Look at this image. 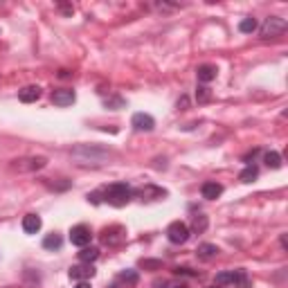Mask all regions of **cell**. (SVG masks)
<instances>
[{"label":"cell","mask_w":288,"mask_h":288,"mask_svg":"<svg viewBox=\"0 0 288 288\" xmlns=\"http://www.w3.org/2000/svg\"><path fill=\"white\" fill-rule=\"evenodd\" d=\"M212 93L207 86H198V90H196V99H198V104H205V101H210Z\"/></svg>","instance_id":"25"},{"label":"cell","mask_w":288,"mask_h":288,"mask_svg":"<svg viewBox=\"0 0 288 288\" xmlns=\"http://www.w3.org/2000/svg\"><path fill=\"white\" fill-rule=\"evenodd\" d=\"M198 259H203V261H210V259H214L218 255V248L216 246H212V243H203V246H198Z\"/></svg>","instance_id":"16"},{"label":"cell","mask_w":288,"mask_h":288,"mask_svg":"<svg viewBox=\"0 0 288 288\" xmlns=\"http://www.w3.org/2000/svg\"><path fill=\"white\" fill-rule=\"evenodd\" d=\"M41 216H36V214H27L25 218H23V230H25L27 234H36L38 230H41Z\"/></svg>","instance_id":"13"},{"label":"cell","mask_w":288,"mask_h":288,"mask_svg":"<svg viewBox=\"0 0 288 288\" xmlns=\"http://www.w3.org/2000/svg\"><path fill=\"white\" fill-rule=\"evenodd\" d=\"M191 228H194V232H205L207 230V216L205 214H196L194 216V221H191Z\"/></svg>","instance_id":"22"},{"label":"cell","mask_w":288,"mask_h":288,"mask_svg":"<svg viewBox=\"0 0 288 288\" xmlns=\"http://www.w3.org/2000/svg\"><path fill=\"white\" fill-rule=\"evenodd\" d=\"M187 104H189L187 97H180L178 99V110H187Z\"/></svg>","instance_id":"29"},{"label":"cell","mask_w":288,"mask_h":288,"mask_svg":"<svg viewBox=\"0 0 288 288\" xmlns=\"http://www.w3.org/2000/svg\"><path fill=\"white\" fill-rule=\"evenodd\" d=\"M97 257H99V250H97V248H88V246H86V248H81V252H79V259H81L83 263H93Z\"/></svg>","instance_id":"18"},{"label":"cell","mask_w":288,"mask_h":288,"mask_svg":"<svg viewBox=\"0 0 288 288\" xmlns=\"http://www.w3.org/2000/svg\"><path fill=\"white\" fill-rule=\"evenodd\" d=\"M167 239L171 241V243H185V241L189 239V228H187V223H183V221H173L171 225L167 228Z\"/></svg>","instance_id":"5"},{"label":"cell","mask_w":288,"mask_h":288,"mask_svg":"<svg viewBox=\"0 0 288 288\" xmlns=\"http://www.w3.org/2000/svg\"><path fill=\"white\" fill-rule=\"evenodd\" d=\"M45 165H48L45 158H20V160H14L11 169L18 173H25V171H38V169H43Z\"/></svg>","instance_id":"6"},{"label":"cell","mask_w":288,"mask_h":288,"mask_svg":"<svg viewBox=\"0 0 288 288\" xmlns=\"http://www.w3.org/2000/svg\"><path fill=\"white\" fill-rule=\"evenodd\" d=\"M61 243H63V241H61L59 234H48L43 239V248H48V250H59Z\"/></svg>","instance_id":"21"},{"label":"cell","mask_w":288,"mask_h":288,"mask_svg":"<svg viewBox=\"0 0 288 288\" xmlns=\"http://www.w3.org/2000/svg\"><path fill=\"white\" fill-rule=\"evenodd\" d=\"M239 30L243 32V34H252V32L257 30V20L255 18H243V20L239 23Z\"/></svg>","instance_id":"24"},{"label":"cell","mask_w":288,"mask_h":288,"mask_svg":"<svg viewBox=\"0 0 288 288\" xmlns=\"http://www.w3.org/2000/svg\"><path fill=\"white\" fill-rule=\"evenodd\" d=\"M214 281H216V286H228V284H232V286H236V288H248V286H250V279H248V273H246L243 268L218 273Z\"/></svg>","instance_id":"3"},{"label":"cell","mask_w":288,"mask_h":288,"mask_svg":"<svg viewBox=\"0 0 288 288\" xmlns=\"http://www.w3.org/2000/svg\"><path fill=\"white\" fill-rule=\"evenodd\" d=\"M38 97H41V88L38 86H25L18 93V99L23 101V104H32V101H36Z\"/></svg>","instance_id":"14"},{"label":"cell","mask_w":288,"mask_h":288,"mask_svg":"<svg viewBox=\"0 0 288 288\" xmlns=\"http://www.w3.org/2000/svg\"><path fill=\"white\" fill-rule=\"evenodd\" d=\"M72 160L79 167H101L110 160V151L97 144H79L72 149Z\"/></svg>","instance_id":"1"},{"label":"cell","mask_w":288,"mask_h":288,"mask_svg":"<svg viewBox=\"0 0 288 288\" xmlns=\"http://www.w3.org/2000/svg\"><path fill=\"white\" fill-rule=\"evenodd\" d=\"M257 176H259L257 167H255V165H248V167L243 169V171H241L239 180H241V183H255V180H257Z\"/></svg>","instance_id":"19"},{"label":"cell","mask_w":288,"mask_h":288,"mask_svg":"<svg viewBox=\"0 0 288 288\" xmlns=\"http://www.w3.org/2000/svg\"><path fill=\"white\" fill-rule=\"evenodd\" d=\"M101 194H104V201L108 203V205H113V207H124L133 198V189L128 187L126 183H113V185H108V187L101 191Z\"/></svg>","instance_id":"2"},{"label":"cell","mask_w":288,"mask_h":288,"mask_svg":"<svg viewBox=\"0 0 288 288\" xmlns=\"http://www.w3.org/2000/svg\"><path fill=\"white\" fill-rule=\"evenodd\" d=\"M196 75H198V81L210 83L212 79H216V68L214 65H201L198 70H196Z\"/></svg>","instance_id":"17"},{"label":"cell","mask_w":288,"mask_h":288,"mask_svg":"<svg viewBox=\"0 0 288 288\" xmlns=\"http://www.w3.org/2000/svg\"><path fill=\"white\" fill-rule=\"evenodd\" d=\"M156 288H187V286H185L183 281H180V284L178 281H162V284L160 281H156Z\"/></svg>","instance_id":"27"},{"label":"cell","mask_w":288,"mask_h":288,"mask_svg":"<svg viewBox=\"0 0 288 288\" xmlns=\"http://www.w3.org/2000/svg\"><path fill=\"white\" fill-rule=\"evenodd\" d=\"M263 162H266L270 169H279L281 167V156L277 153V151H268V153L263 156Z\"/></svg>","instance_id":"20"},{"label":"cell","mask_w":288,"mask_h":288,"mask_svg":"<svg viewBox=\"0 0 288 288\" xmlns=\"http://www.w3.org/2000/svg\"><path fill=\"white\" fill-rule=\"evenodd\" d=\"M142 268H146V270H160L162 261H158V259H142Z\"/></svg>","instance_id":"26"},{"label":"cell","mask_w":288,"mask_h":288,"mask_svg":"<svg viewBox=\"0 0 288 288\" xmlns=\"http://www.w3.org/2000/svg\"><path fill=\"white\" fill-rule=\"evenodd\" d=\"M288 27V23L284 18H279V16H270V18L263 20L261 25V36L263 38H273V36H279V34H284Z\"/></svg>","instance_id":"4"},{"label":"cell","mask_w":288,"mask_h":288,"mask_svg":"<svg viewBox=\"0 0 288 288\" xmlns=\"http://www.w3.org/2000/svg\"><path fill=\"white\" fill-rule=\"evenodd\" d=\"M201 194H203V198L214 201V198H218V196L223 194V187H221L218 183H214V180H207V183H203Z\"/></svg>","instance_id":"12"},{"label":"cell","mask_w":288,"mask_h":288,"mask_svg":"<svg viewBox=\"0 0 288 288\" xmlns=\"http://www.w3.org/2000/svg\"><path fill=\"white\" fill-rule=\"evenodd\" d=\"M138 279H140V275H138V270H122L120 273V281H126V284H138Z\"/></svg>","instance_id":"23"},{"label":"cell","mask_w":288,"mask_h":288,"mask_svg":"<svg viewBox=\"0 0 288 288\" xmlns=\"http://www.w3.org/2000/svg\"><path fill=\"white\" fill-rule=\"evenodd\" d=\"M131 124L135 131H153L156 128V120L151 115H146V113H135Z\"/></svg>","instance_id":"9"},{"label":"cell","mask_w":288,"mask_h":288,"mask_svg":"<svg viewBox=\"0 0 288 288\" xmlns=\"http://www.w3.org/2000/svg\"><path fill=\"white\" fill-rule=\"evenodd\" d=\"M75 288H90V284H88V281H79Z\"/></svg>","instance_id":"31"},{"label":"cell","mask_w":288,"mask_h":288,"mask_svg":"<svg viewBox=\"0 0 288 288\" xmlns=\"http://www.w3.org/2000/svg\"><path fill=\"white\" fill-rule=\"evenodd\" d=\"M95 277V268L90 263H81V266H72L70 268V279H77V281H86V279H93Z\"/></svg>","instance_id":"11"},{"label":"cell","mask_w":288,"mask_h":288,"mask_svg":"<svg viewBox=\"0 0 288 288\" xmlns=\"http://www.w3.org/2000/svg\"><path fill=\"white\" fill-rule=\"evenodd\" d=\"M124 239H126V230H124L122 225H110V228H106L104 232H101V241H104L106 246H120Z\"/></svg>","instance_id":"7"},{"label":"cell","mask_w":288,"mask_h":288,"mask_svg":"<svg viewBox=\"0 0 288 288\" xmlns=\"http://www.w3.org/2000/svg\"><path fill=\"white\" fill-rule=\"evenodd\" d=\"M90 239H93V234H90V228H86V225H75V228L70 230V241H72V246L86 248V246L90 243Z\"/></svg>","instance_id":"8"},{"label":"cell","mask_w":288,"mask_h":288,"mask_svg":"<svg viewBox=\"0 0 288 288\" xmlns=\"http://www.w3.org/2000/svg\"><path fill=\"white\" fill-rule=\"evenodd\" d=\"M176 273L178 275H196L194 270H189V268H176Z\"/></svg>","instance_id":"30"},{"label":"cell","mask_w":288,"mask_h":288,"mask_svg":"<svg viewBox=\"0 0 288 288\" xmlns=\"http://www.w3.org/2000/svg\"><path fill=\"white\" fill-rule=\"evenodd\" d=\"M138 194V196H144L146 201H156V198H162L165 196V189H158V187H144V189H138V191H133V196ZM142 198V201H144Z\"/></svg>","instance_id":"15"},{"label":"cell","mask_w":288,"mask_h":288,"mask_svg":"<svg viewBox=\"0 0 288 288\" xmlns=\"http://www.w3.org/2000/svg\"><path fill=\"white\" fill-rule=\"evenodd\" d=\"M75 99H77V95H75V90H70V88H61V90H54L52 93V101L56 106H70V104H75Z\"/></svg>","instance_id":"10"},{"label":"cell","mask_w":288,"mask_h":288,"mask_svg":"<svg viewBox=\"0 0 288 288\" xmlns=\"http://www.w3.org/2000/svg\"><path fill=\"white\" fill-rule=\"evenodd\" d=\"M88 201H93L95 205H99L101 203V191H93V194H88Z\"/></svg>","instance_id":"28"}]
</instances>
